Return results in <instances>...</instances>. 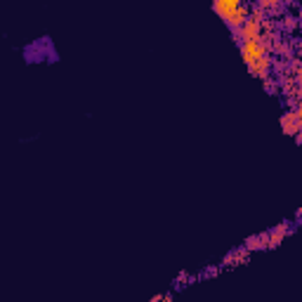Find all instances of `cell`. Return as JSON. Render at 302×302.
Masks as SVG:
<instances>
[{"instance_id": "obj_1", "label": "cell", "mask_w": 302, "mask_h": 302, "mask_svg": "<svg viewBox=\"0 0 302 302\" xmlns=\"http://www.w3.org/2000/svg\"><path fill=\"white\" fill-rule=\"evenodd\" d=\"M241 54H243V62L248 64V69H250L253 64H258L269 52L265 50V45L260 43V40H243L241 43Z\"/></svg>"}, {"instance_id": "obj_2", "label": "cell", "mask_w": 302, "mask_h": 302, "mask_svg": "<svg viewBox=\"0 0 302 302\" xmlns=\"http://www.w3.org/2000/svg\"><path fill=\"white\" fill-rule=\"evenodd\" d=\"M281 125H284L286 133H291V135L298 133V128H300V109H295V111H291V114H286L284 118H281Z\"/></svg>"}, {"instance_id": "obj_3", "label": "cell", "mask_w": 302, "mask_h": 302, "mask_svg": "<svg viewBox=\"0 0 302 302\" xmlns=\"http://www.w3.org/2000/svg\"><path fill=\"white\" fill-rule=\"evenodd\" d=\"M246 262H248V250L246 248L234 250V253H229V255L222 260L224 267H236V265H246Z\"/></svg>"}, {"instance_id": "obj_4", "label": "cell", "mask_w": 302, "mask_h": 302, "mask_svg": "<svg viewBox=\"0 0 302 302\" xmlns=\"http://www.w3.org/2000/svg\"><path fill=\"white\" fill-rule=\"evenodd\" d=\"M286 231H288L286 224H279L274 231H269V234H267V248H276V246L281 243V239L286 236Z\"/></svg>"}, {"instance_id": "obj_5", "label": "cell", "mask_w": 302, "mask_h": 302, "mask_svg": "<svg viewBox=\"0 0 302 302\" xmlns=\"http://www.w3.org/2000/svg\"><path fill=\"white\" fill-rule=\"evenodd\" d=\"M246 250H260V248H267V234H258V236H250L246 241Z\"/></svg>"}, {"instance_id": "obj_6", "label": "cell", "mask_w": 302, "mask_h": 302, "mask_svg": "<svg viewBox=\"0 0 302 302\" xmlns=\"http://www.w3.org/2000/svg\"><path fill=\"white\" fill-rule=\"evenodd\" d=\"M151 302H172V295L170 293H160V295H153Z\"/></svg>"}, {"instance_id": "obj_7", "label": "cell", "mask_w": 302, "mask_h": 302, "mask_svg": "<svg viewBox=\"0 0 302 302\" xmlns=\"http://www.w3.org/2000/svg\"><path fill=\"white\" fill-rule=\"evenodd\" d=\"M215 274H217V269H215V267H213V269H205V272H203V276H215Z\"/></svg>"}]
</instances>
